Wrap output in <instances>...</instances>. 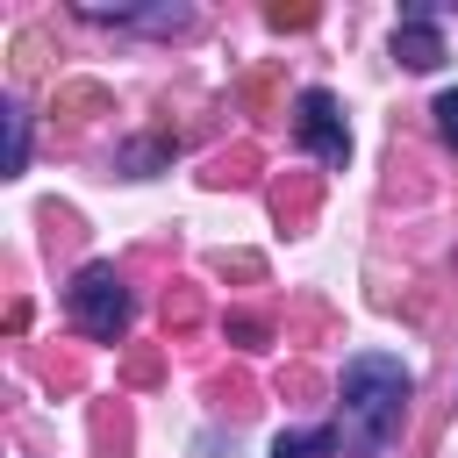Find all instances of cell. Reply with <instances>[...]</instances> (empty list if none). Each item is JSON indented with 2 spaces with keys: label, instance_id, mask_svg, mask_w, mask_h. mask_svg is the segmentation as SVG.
<instances>
[{
  "label": "cell",
  "instance_id": "cell-1",
  "mask_svg": "<svg viewBox=\"0 0 458 458\" xmlns=\"http://www.w3.org/2000/svg\"><path fill=\"white\" fill-rule=\"evenodd\" d=\"M408 394H415V379H408L401 358L358 351L344 365V401H336L344 408V444L358 458H386L394 437H401V422H408Z\"/></svg>",
  "mask_w": 458,
  "mask_h": 458
},
{
  "label": "cell",
  "instance_id": "cell-2",
  "mask_svg": "<svg viewBox=\"0 0 458 458\" xmlns=\"http://www.w3.org/2000/svg\"><path fill=\"white\" fill-rule=\"evenodd\" d=\"M64 308H72V322H79L93 344H114V336L129 329V286H122L114 265H79L72 286H64Z\"/></svg>",
  "mask_w": 458,
  "mask_h": 458
},
{
  "label": "cell",
  "instance_id": "cell-3",
  "mask_svg": "<svg viewBox=\"0 0 458 458\" xmlns=\"http://www.w3.org/2000/svg\"><path fill=\"white\" fill-rule=\"evenodd\" d=\"M293 136L322 157V165H344L351 157V129H344V107L329 86H301L293 93Z\"/></svg>",
  "mask_w": 458,
  "mask_h": 458
},
{
  "label": "cell",
  "instance_id": "cell-4",
  "mask_svg": "<svg viewBox=\"0 0 458 458\" xmlns=\"http://www.w3.org/2000/svg\"><path fill=\"white\" fill-rule=\"evenodd\" d=\"M394 57H401L408 72H437V64H444V29H437V7H401Z\"/></svg>",
  "mask_w": 458,
  "mask_h": 458
},
{
  "label": "cell",
  "instance_id": "cell-5",
  "mask_svg": "<svg viewBox=\"0 0 458 458\" xmlns=\"http://www.w3.org/2000/svg\"><path fill=\"white\" fill-rule=\"evenodd\" d=\"M79 21H114V29H157V36H172V29H186V21H193V7H179V0H157V7H107V0H79Z\"/></svg>",
  "mask_w": 458,
  "mask_h": 458
},
{
  "label": "cell",
  "instance_id": "cell-6",
  "mask_svg": "<svg viewBox=\"0 0 458 458\" xmlns=\"http://www.w3.org/2000/svg\"><path fill=\"white\" fill-rule=\"evenodd\" d=\"M272 458H336V429H279Z\"/></svg>",
  "mask_w": 458,
  "mask_h": 458
},
{
  "label": "cell",
  "instance_id": "cell-7",
  "mask_svg": "<svg viewBox=\"0 0 458 458\" xmlns=\"http://www.w3.org/2000/svg\"><path fill=\"white\" fill-rule=\"evenodd\" d=\"M0 122H7V179H21V165H29V114H21V100H0Z\"/></svg>",
  "mask_w": 458,
  "mask_h": 458
},
{
  "label": "cell",
  "instance_id": "cell-8",
  "mask_svg": "<svg viewBox=\"0 0 458 458\" xmlns=\"http://www.w3.org/2000/svg\"><path fill=\"white\" fill-rule=\"evenodd\" d=\"M429 114H437V136H444V143L458 150V86H444V93L429 100Z\"/></svg>",
  "mask_w": 458,
  "mask_h": 458
}]
</instances>
